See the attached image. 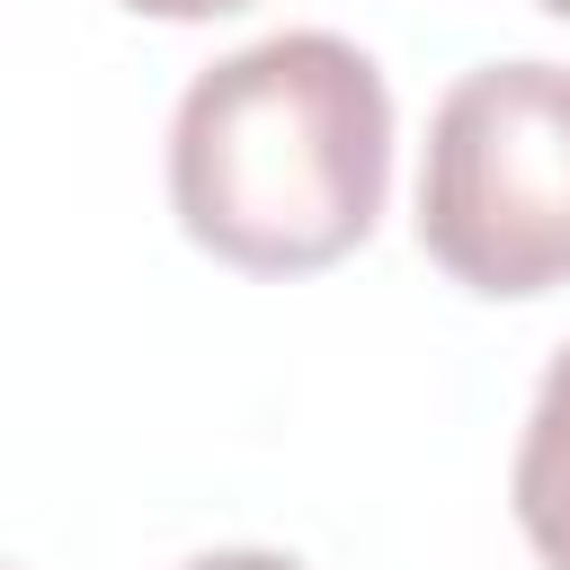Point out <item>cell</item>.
<instances>
[{"instance_id":"obj_6","label":"cell","mask_w":570,"mask_h":570,"mask_svg":"<svg viewBox=\"0 0 570 570\" xmlns=\"http://www.w3.org/2000/svg\"><path fill=\"white\" fill-rule=\"evenodd\" d=\"M534 9H552V18H570V0H534Z\"/></svg>"},{"instance_id":"obj_3","label":"cell","mask_w":570,"mask_h":570,"mask_svg":"<svg viewBox=\"0 0 570 570\" xmlns=\"http://www.w3.org/2000/svg\"><path fill=\"white\" fill-rule=\"evenodd\" d=\"M517 525L534 543L543 570H570V347L543 365L534 383V410H525V436H517Z\"/></svg>"},{"instance_id":"obj_1","label":"cell","mask_w":570,"mask_h":570,"mask_svg":"<svg viewBox=\"0 0 570 570\" xmlns=\"http://www.w3.org/2000/svg\"><path fill=\"white\" fill-rule=\"evenodd\" d=\"M392 187V89L365 45L285 27L187 80L169 116V205L240 276L347 258Z\"/></svg>"},{"instance_id":"obj_4","label":"cell","mask_w":570,"mask_h":570,"mask_svg":"<svg viewBox=\"0 0 570 570\" xmlns=\"http://www.w3.org/2000/svg\"><path fill=\"white\" fill-rule=\"evenodd\" d=\"M187 570H303V561H294V552H249V543H240V552H196Z\"/></svg>"},{"instance_id":"obj_2","label":"cell","mask_w":570,"mask_h":570,"mask_svg":"<svg viewBox=\"0 0 570 570\" xmlns=\"http://www.w3.org/2000/svg\"><path fill=\"white\" fill-rule=\"evenodd\" d=\"M419 249L472 294L570 285V71L481 62L428 116Z\"/></svg>"},{"instance_id":"obj_5","label":"cell","mask_w":570,"mask_h":570,"mask_svg":"<svg viewBox=\"0 0 570 570\" xmlns=\"http://www.w3.org/2000/svg\"><path fill=\"white\" fill-rule=\"evenodd\" d=\"M125 9H142V18H232L249 0H125Z\"/></svg>"}]
</instances>
